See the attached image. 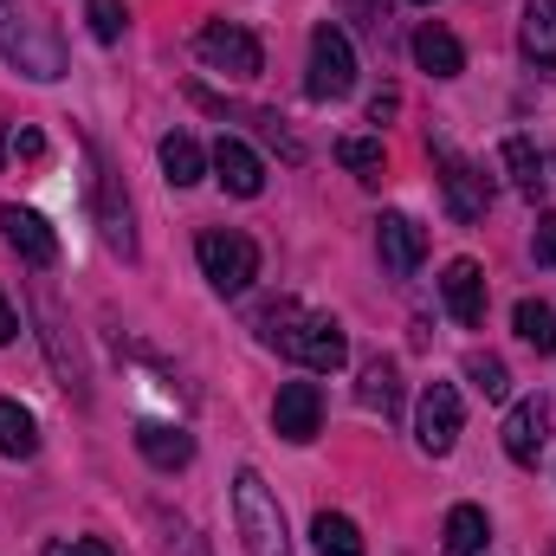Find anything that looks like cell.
Returning <instances> with one entry per match:
<instances>
[{"mask_svg": "<svg viewBox=\"0 0 556 556\" xmlns=\"http://www.w3.org/2000/svg\"><path fill=\"white\" fill-rule=\"evenodd\" d=\"M0 59L13 72H26L33 85L65 78V39L39 0H0Z\"/></svg>", "mask_w": 556, "mask_h": 556, "instance_id": "6da1fadb", "label": "cell"}, {"mask_svg": "<svg viewBox=\"0 0 556 556\" xmlns=\"http://www.w3.org/2000/svg\"><path fill=\"white\" fill-rule=\"evenodd\" d=\"M233 518H240L247 556H291V544H285V511H278L273 485H266L253 466L233 472Z\"/></svg>", "mask_w": 556, "mask_h": 556, "instance_id": "7a4b0ae2", "label": "cell"}, {"mask_svg": "<svg viewBox=\"0 0 556 556\" xmlns=\"http://www.w3.org/2000/svg\"><path fill=\"white\" fill-rule=\"evenodd\" d=\"M304 91H311L317 104H337V98L356 91V46H350V33L330 26V20L311 33V72H304Z\"/></svg>", "mask_w": 556, "mask_h": 556, "instance_id": "3957f363", "label": "cell"}, {"mask_svg": "<svg viewBox=\"0 0 556 556\" xmlns=\"http://www.w3.org/2000/svg\"><path fill=\"white\" fill-rule=\"evenodd\" d=\"M201 273L207 285L220 291V298H240L253 278H260V247L247 240V233H233V227H214V233H201Z\"/></svg>", "mask_w": 556, "mask_h": 556, "instance_id": "277c9868", "label": "cell"}, {"mask_svg": "<svg viewBox=\"0 0 556 556\" xmlns=\"http://www.w3.org/2000/svg\"><path fill=\"white\" fill-rule=\"evenodd\" d=\"M278 350H285L291 363H304L311 376H337V369L350 363V337H343V324H337V317H317V311H304Z\"/></svg>", "mask_w": 556, "mask_h": 556, "instance_id": "5b68a950", "label": "cell"}, {"mask_svg": "<svg viewBox=\"0 0 556 556\" xmlns=\"http://www.w3.org/2000/svg\"><path fill=\"white\" fill-rule=\"evenodd\" d=\"M433 168H440V194H446V214H453V220H479V214L492 207V181H485L446 137H433Z\"/></svg>", "mask_w": 556, "mask_h": 556, "instance_id": "8992f818", "label": "cell"}, {"mask_svg": "<svg viewBox=\"0 0 556 556\" xmlns=\"http://www.w3.org/2000/svg\"><path fill=\"white\" fill-rule=\"evenodd\" d=\"M194 52H201L220 78H260V72H266L260 39H253L247 26H233V20H207V26H201V39H194Z\"/></svg>", "mask_w": 556, "mask_h": 556, "instance_id": "52a82bcc", "label": "cell"}, {"mask_svg": "<svg viewBox=\"0 0 556 556\" xmlns=\"http://www.w3.org/2000/svg\"><path fill=\"white\" fill-rule=\"evenodd\" d=\"M459 427H466L459 389H453V382H427V389H420V408H415V440H420V453L446 459V453H453V440H459Z\"/></svg>", "mask_w": 556, "mask_h": 556, "instance_id": "ba28073f", "label": "cell"}, {"mask_svg": "<svg viewBox=\"0 0 556 556\" xmlns=\"http://www.w3.org/2000/svg\"><path fill=\"white\" fill-rule=\"evenodd\" d=\"M0 240H7L26 266H39V273L59 260V233H52L46 214H33V207H13V201H7V207H0Z\"/></svg>", "mask_w": 556, "mask_h": 556, "instance_id": "9c48e42d", "label": "cell"}, {"mask_svg": "<svg viewBox=\"0 0 556 556\" xmlns=\"http://www.w3.org/2000/svg\"><path fill=\"white\" fill-rule=\"evenodd\" d=\"M273 427H278V440H291V446L317 440V427H324V395H317V382H285L278 402H273Z\"/></svg>", "mask_w": 556, "mask_h": 556, "instance_id": "30bf717a", "label": "cell"}, {"mask_svg": "<svg viewBox=\"0 0 556 556\" xmlns=\"http://www.w3.org/2000/svg\"><path fill=\"white\" fill-rule=\"evenodd\" d=\"M376 247H382V266L395 278H415L420 260H427V227L408 220V214H382L376 220Z\"/></svg>", "mask_w": 556, "mask_h": 556, "instance_id": "8fae6325", "label": "cell"}, {"mask_svg": "<svg viewBox=\"0 0 556 556\" xmlns=\"http://www.w3.org/2000/svg\"><path fill=\"white\" fill-rule=\"evenodd\" d=\"M518 52L538 78H556V0H525L518 13Z\"/></svg>", "mask_w": 556, "mask_h": 556, "instance_id": "7c38bea8", "label": "cell"}, {"mask_svg": "<svg viewBox=\"0 0 556 556\" xmlns=\"http://www.w3.org/2000/svg\"><path fill=\"white\" fill-rule=\"evenodd\" d=\"M207 168H214V181H220L227 194H240V201H253V194L266 188V162H260V155H253L240 137H220V142H214Z\"/></svg>", "mask_w": 556, "mask_h": 556, "instance_id": "4fadbf2b", "label": "cell"}, {"mask_svg": "<svg viewBox=\"0 0 556 556\" xmlns=\"http://www.w3.org/2000/svg\"><path fill=\"white\" fill-rule=\"evenodd\" d=\"M544 446H551V402L531 395V402H518L511 420H505V453H511L518 466H538Z\"/></svg>", "mask_w": 556, "mask_h": 556, "instance_id": "5bb4252c", "label": "cell"}, {"mask_svg": "<svg viewBox=\"0 0 556 556\" xmlns=\"http://www.w3.org/2000/svg\"><path fill=\"white\" fill-rule=\"evenodd\" d=\"M91 162H98V181H91V188H98V227H104V240H111V247H117V253L130 260V253H137V227H130V201H124V188H117V175H111V162H104V155H91Z\"/></svg>", "mask_w": 556, "mask_h": 556, "instance_id": "9a60e30c", "label": "cell"}, {"mask_svg": "<svg viewBox=\"0 0 556 556\" xmlns=\"http://www.w3.org/2000/svg\"><path fill=\"white\" fill-rule=\"evenodd\" d=\"M39 324H46V350H52V369H59V382H65V395H91L85 389V356H78V343L65 337V317H59V304H52V291H39Z\"/></svg>", "mask_w": 556, "mask_h": 556, "instance_id": "2e32d148", "label": "cell"}, {"mask_svg": "<svg viewBox=\"0 0 556 556\" xmlns=\"http://www.w3.org/2000/svg\"><path fill=\"white\" fill-rule=\"evenodd\" d=\"M440 298H446L453 324H466V330L485 324V273H479L472 260H453V266L440 273Z\"/></svg>", "mask_w": 556, "mask_h": 556, "instance_id": "e0dca14e", "label": "cell"}, {"mask_svg": "<svg viewBox=\"0 0 556 556\" xmlns=\"http://www.w3.org/2000/svg\"><path fill=\"white\" fill-rule=\"evenodd\" d=\"M137 453L155 466V472H181L188 459H194V440L181 433V427H162V420H142L137 427Z\"/></svg>", "mask_w": 556, "mask_h": 556, "instance_id": "ac0fdd59", "label": "cell"}, {"mask_svg": "<svg viewBox=\"0 0 556 556\" xmlns=\"http://www.w3.org/2000/svg\"><path fill=\"white\" fill-rule=\"evenodd\" d=\"M415 65L433 72V78H459V72H466V46H459L446 26H420L415 33Z\"/></svg>", "mask_w": 556, "mask_h": 556, "instance_id": "d6986e66", "label": "cell"}, {"mask_svg": "<svg viewBox=\"0 0 556 556\" xmlns=\"http://www.w3.org/2000/svg\"><path fill=\"white\" fill-rule=\"evenodd\" d=\"M162 175H168L175 188H194V181L207 175V149L188 137V130H168V137H162Z\"/></svg>", "mask_w": 556, "mask_h": 556, "instance_id": "ffe728a7", "label": "cell"}, {"mask_svg": "<svg viewBox=\"0 0 556 556\" xmlns=\"http://www.w3.org/2000/svg\"><path fill=\"white\" fill-rule=\"evenodd\" d=\"M485 511L479 505H453L446 511V531H440V556H479L485 551Z\"/></svg>", "mask_w": 556, "mask_h": 556, "instance_id": "44dd1931", "label": "cell"}, {"mask_svg": "<svg viewBox=\"0 0 556 556\" xmlns=\"http://www.w3.org/2000/svg\"><path fill=\"white\" fill-rule=\"evenodd\" d=\"M511 324H518V337H525L538 356H556V304H544V298H525V304L511 311Z\"/></svg>", "mask_w": 556, "mask_h": 556, "instance_id": "7402d4cb", "label": "cell"}, {"mask_svg": "<svg viewBox=\"0 0 556 556\" xmlns=\"http://www.w3.org/2000/svg\"><path fill=\"white\" fill-rule=\"evenodd\" d=\"M311 544H317V556H369L363 538H356V525L343 511H317L311 518Z\"/></svg>", "mask_w": 556, "mask_h": 556, "instance_id": "603a6c76", "label": "cell"}, {"mask_svg": "<svg viewBox=\"0 0 556 556\" xmlns=\"http://www.w3.org/2000/svg\"><path fill=\"white\" fill-rule=\"evenodd\" d=\"M505 168H511V181H518V194H525V201H538V194L551 188V175H544V155H538L525 137L505 142Z\"/></svg>", "mask_w": 556, "mask_h": 556, "instance_id": "cb8c5ba5", "label": "cell"}, {"mask_svg": "<svg viewBox=\"0 0 556 556\" xmlns=\"http://www.w3.org/2000/svg\"><path fill=\"white\" fill-rule=\"evenodd\" d=\"M0 453L7 459H33L39 453V427H33V415L20 402H0Z\"/></svg>", "mask_w": 556, "mask_h": 556, "instance_id": "d4e9b609", "label": "cell"}, {"mask_svg": "<svg viewBox=\"0 0 556 556\" xmlns=\"http://www.w3.org/2000/svg\"><path fill=\"white\" fill-rule=\"evenodd\" d=\"M395 382H402V376H395V363H389V356H369V363H363V389H356V395H363V408L395 415V402H402V389H395Z\"/></svg>", "mask_w": 556, "mask_h": 556, "instance_id": "484cf974", "label": "cell"}, {"mask_svg": "<svg viewBox=\"0 0 556 556\" xmlns=\"http://www.w3.org/2000/svg\"><path fill=\"white\" fill-rule=\"evenodd\" d=\"M337 162H343L350 175H363V181H382L389 149H382V137H343V142H337Z\"/></svg>", "mask_w": 556, "mask_h": 556, "instance_id": "4316f807", "label": "cell"}, {"mask_svg": "<svg viewBox=\"0 0 556 556\" xmlns=\"http://www.w3.org/2000/svg\"><path fill=\"white\" fill-rule=\"evenodd\" d=\"M466 376H472V389H479L485 402H505V395H511V376H505L498 356H466Z\"/></svg>", "mask_w": 556, "mask_h": 556, "instance_id": "83f0119b", "label": "cell"}, {"mask_svg": "<svg viewBox=\"0 0 556 556\" xmlns=\"http://www.w3.org/2000/svg\"><path fill=\"white\" fill-rule=\"evenodd\" d=\"M85 20H91V33H98L104 46H117V39H124V0H91V7H85Z\"/></svg>", "mask_w": 556, "mask_h": 556, "instance_id": "f1b7e54d", "label": "cell"}, {"mask_svg": "<svg viewBox=\"0 0 556 556\" xmlns=\"http://www.w3.org/2000/svg\"><path fill=\"white\" fill-rule=\"evenodd\" d=\"M298 317H304V311H298V304H291V298H278V304H266V311H260V337H266V343H285V337H291V324H298Z\"/></svg>", "mask_w": 556, "mask_h": 556, "instance_id": "f546056e", "label": "cell"}, {"mask_svg": "<svg viewBox=\"0 0 556 556\" xmlns=\"http://www.w3.org/2000/svg\"><path fill=\"white\" fill-rule=\"evenodd\" d=\"M46 556H111V544H104V538H72V544H65V538H52Z\"/></svg>", "mask_w": 556, "mask_h": 556, "instance_id": "4dcf8cb0", "label": "cell"}, {"mask_svg": "<svg viewBox=\"0 0 556 556\" xmlns=\"http://www.w3.org/2000/svg\"><path fill=\"white\" fill-rule=\"evenodd\" d=\"M531 253H538V266H556V214H544V220H538Z\"/></svg>", "mask_w": 556, "mask_h": 556, "instance_id": "1f68e13d", "label": "cell"}, {"mask_svg": "<svg viewBox=\"0 0 556 556\" xmlns=\"http://www.w3.org/2000/svg\"><path fill=\"white\" fill-rule=\"evenodd\" d=\"M395 111H402V98H395V91H376V98H369V124H389Z\"/></svg>", "mask_w": 556, "mask_h": 556, "instance_id": "d6a6232c", "label": "cell"}, {"mask_svg": "<svg viewBox=\"0 0 556 556\" xmlns=\"http://www.w3.org/2000/svg\"><path fill=\"white\" fill-rule=\"evenodd\" d=\"M350 13H356L369 33H382V0H350Z\"/></svg>", "mask_w": 556, "mask_h": 556, "instance_id": "836d02e7", "label": "cell"}, {"mask_svg": "<svg viewBox=\"0 0 556 556\" xmlns=\"http://www.w3.org/2000/svg\"><path fill=\"white\" fill-rule=\"evenodd\" d=\"M20 155H26V162H39V155H46V137H39V130H20Z\"/></svg>", "mask_w": 556, "mask_h": 556, "instance_id": "e575fe53", "label": "cell"}, {"mask_svg": "<svg viewBox=\"0 0 556 556\" xmlns=\"http://www.w3.org/2000/svg\"><path fill=\"white\" fill-rule=\"evenodd\" d=\"M20 337V317H13V304H7V291H0V343H13Z\"/></svg>", "mask_w": 556, "mask_h": 556, "instance_id": "d590c367", "label": "cell"}, {"mask_svg": "<svg viewBox=\"0 0 556 556\" xmlns=\"http://www.w3.org/2000/svg\"><path fill=\"white\" fill-rule=\"evenodd\" d=\"M7 149H13V137H7V130H0V162H7Z\"/></svg>", "mask_w": 556, "mask_h": 556, "instance_id": "8d00e7d4", "label": "cell"}, {"mask_svg": "<svg viewBox=\"0 0 556 556\" xmlns=\"http://www.w3.org/2000/svg\"><path fill=\"white\" fill-rule=\"evenodd\" d=\"M415 7H433V0H415Z\"/></svg>", "mask_w": 556, "mask_h": 556, "instance_id": "74e56055", "label": "cell"}]
</instances>
